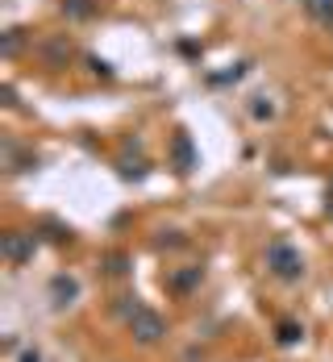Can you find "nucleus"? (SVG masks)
Listing matches in <instances>:
<instances>
[{"label": "nucleus", "mask_w": 333, "mask_h": 362, "mask_svg": "<svg viewBox=\"0 0 333 362\" xmlns=\"http://www.w3.org/2000/svg\"><path fill=\"white\" fill-rule=\"evenodd\" d=\"M262 262H267V271H271L279 284H300V279H304V254H300L292 242H284V238L267 246Z\"/></svg>", "instance_id": "nucleus-1"}, {"label": "nucleus", "mask_w": 333, "mask_h": 362, "mask_svg": "<svg viewBox=\"0 0 333 362\" xmlns=\"http://www.w3.org/2000/svg\"><path fill=\"white\" fill-rule=\"evenodd\" d=\"M125 329H129V337H134L138 346H158V341L167 337V317H163L158 308L142 304V308L125 321Z\"/></svg>", "instance_id": "nucleus-2"}, {"label": "nucleus", "mask_w": 333, "mask_h": 362, "mask_svg": "<svg viewBox=\"0 0 333 362\" xmlns=\"http://www.w3.org/2000/svg\"><path fill=\"white\" fill-rule=\"evenodd\" d=\"M37 233H25V229H8L4 238H0V258L8 262V267H25L37 250Z\"/></svg>", "instance_id": "nucleus-3"}, {"label": "nucleus", "mask_w": 333, "mask_h": 362, "mask_svg": "<svg viewBox=\"0 0 333 362\" xmlns=\"http://www.w3.org/2000/svg\"><path fill=\"white\" fill-rule=\"evenodd\" d=\"M204 284V267L200 262H187V267H171L167 275H163V288H167V296H192V291Z\"/></svg>", "instance_id": "nucleus-4"}, {"label": "nucleus", "mask_w": 333, "mask_h": 362, "mask_svg": "<svg viewBox=\"0 0 333 362\" xmlns=\"http://www.w3.org/2000/svg\"><path fill=\"white\" fill-rule=\"evenodd\" d=\"M46 296H50V308H54V313H63V308H71L75 300H79V279L67 275V271H59V275H50Z\"/></svg>", "instance_id": "nucleus-5"}, {"label": "nucleus", "mask_w": 333, "mask_h": 362, "mask_svg": "<svg viewBox=\"0 0 333 362\" xmlns=\"http://www.w3.org/2000/svg\"><path fill=\"white\" fill-rule=\"evenodd\" d=\"M37 54H42V63L46 67H67L75 54V42L67 34H54V37H42L37 42Z\"/></svg>", "instance_id": "nucleus-6"}, {"label": "nucleus", "mask_w": 333, "mask_h": 362, "mask_svg": "<svg viewBox=\"0 0 333 362\" xmlns=\"http://www.w3.org/2000/svg\"><path fill=\"white\" fill-rule=\"evenodd\" d=\"M171 163H175L180 175H187V171L196 167V146H192V134H184V129L171 138Z\"/></svg>", "instance_id": "nucleus-7"}, {"label": "nucleus", "mask_w": 333, "mask_h": 362, "mask_svg": "<svg viewBox=\"0 0 333 362\" xmlns=\"http://www.w3.org/2000/svg\"><path fill=\"white\" fill-rule=\"evenodd\" d=\"M129 271H134L129 250H105L100 254V275H109V279H125Z\"/></svg>", "instance_id": "nucleus-8"}, {"label": "nucleus", "mask_w": 333, "mask_h": 362, "mask_svg": "<svg viewBox=\"0 0 333 362\" xmlns=\"http://www.w3.org/2000/svg\"><path fill=\"white\" fill-rule=\"evenodd\" d=\"M304 341V325H300L296 317H284L279 325H275V346H284V350H292Z\"/></svg>", "instance_id": "nucleus-9"}, {"label": "nucleus", "mask_w": 333, "mask_h": 362, "mask_svg": "<svg viewBox=\"0 0 333 362\" xmlns=\"http://www.w3.org/2000/svg\"><path fill=\"white\" fill-rule=\"evenodd\" d=\"M59 8H63V17H67V21H92V17L100 13V4H96V0H59Z\"/></svg>", "instance_id": "nucleus-10"}, {"label": "nucleus", "mask_w": 333, "mask_h": 362, "mask_svg": "<svg viewBox=\"0 0 333 362\" xmlns=\"http://www.w3.org/2000/svg\"><path fill=\"white\" fill-rule=\"evenodd\" d=\"M138 308H142V296L138 291H121V296H112V304H109V313L117 321H129Z\"/></svg>", "instance_id": "nucleus-11"}, {"label": "nucleus", "mask_w": 333, "mask_h": 362, "mask_svg": "<svg viewBox=\"0 0 333 362\" xmlns=\"http://www.w3.org/2000/svg\"><path fill=\"white\" fill-rule=\"evenodd\" d=\"M34 233H37V238H46V242H54V246H67V242H71V229H67L63 221H50V217L42 221Z\"/></svg>", "instance_id": "nucleus-12"}, {"label": "nucleus", "mask_w": 333, "mask_h": 362, "mask_svg": "<svg viewBox=\"0 0 333 362\" xmlns=\"http://www.w3.org/2000/svg\"><path fill=\"white\" fill-rule=\"evenodd\" d=\"M121 175H125V180H142V175H146V158H142V154H129V146H125V154H121Z\"/></svg>", "instance_id": "nucleus-13"}, {"label": "nucleus", "mask_w": 333, "mask_h": 362, "mask_svg": "<svg viewBox=\"0 0 333 362\" xmlns=\"http://www.w3.org/2000/svg\"><path fill=\"white\" fill-rule=\"evenodd\" d=\"M154 246H158V250H184L187 238L180 229H163V238H154Z\"/></svg>", "instance_id": "nucleus-14"}, {"label": "nucleus", "mask_w": 333, "mask_h": 362, "mask_svg": "<svg viewBox=\"0 0 333 362\" xmlns=\"http://www.w3.org/2000/svg\"><path fill=\"white\" fill-rule=\"evenodd\" d=\"M304 8L317 17V21H325V25H333V0H304Z\"/></svg>", "instance_id": "nucleus-15"}, {"label": "nucleus", "mask_w": 333, "mask_h": 362, "mask_svg": "<svg viewBox=\"0 0 333 362\" xmlns=\"http://www.w3.org/2000/svg\"><path fill=\"white\" fill-rule=\"evenodd\" d=\"M246 67H250V63H233L229 71H213L209 75V83H238V79L246 75Z\"/></svg>", "instance_id": "nucleus-16"}, {"label": "nucleus", "mask_w": 333, "mask_h": 362, "mask_svg": "<svg viewBox=\"0 0 333 362\" xmlns=\"http://www.w3.org/2000/svg\"><path fill=\"white\" fill-rule=\"evenodd\" d=\"M250 117H255V121H271V117H275V105H271L267 96H255V100H250Z\"/></svg>", "instance_id": "nucleus-17"}, {"label": "nucleus", "mask_w": 333, "mask_h": 362, "mask_svg": "<svg viewBox=\"0 0 333 362\" xmlns=\"http://www.w3.org/2000/svg\"><path fill=\"white\" fill-rule=\"evenodd\" d=\"M83 63H88V71H92V75H100V79H112V67L105 63V59H96V54H88Z\"/></svg>", "instance_id": "nucleus-18"}, {"label": "nucleus", "mask_w": 333, "mask_h": 362, "mask_svg": "<svg viewBox=\"0 0 333 362\" xmlns=\"http://www.w3.org/2000/svg\"><path fill=\"white\" fill-rule=\"evenodd\" d=\"M17 50H21V30H8V34H4V54L13 59Z\"/></svg>", "instance_id": "nucleus-19"}, {"label": "nucleus", "mask_w": 333, "mask_h": 362, "mask_svg": "<svg viewBox=\"0 0 333 362\" xmlns=\"http://www.w3.org/2000/svg\"><path fill=\"white\" fill-rule=\"evenodd\" d=\"M180 362H204V350L200 346H187L184 354H180Z\"/></svg>", "instance_id": "nucleus-20"}, {"label": "nucleus", "mask_w": 333, "mask_h": 362, "mask_svg": "<svg viewBox=\"0 0 333 362\" xmlns=\"http://www.w3.org/2000/svg\"><path fill=\"white\" fill-rule=\"evenodd\" d=\"M17 362H42V354H37V350H25V354H21Z\"/></svg>", "instance_id": "nucleus-21"}, {"label": "nucleus", "mask_w": 333, "mask_h": 362, "mask_svg": "<svg viewBox=\"0 0 333 362\" xmlns=\"http://www.w3.org/2000/svg\"><path fill=\"white\" fill-rule=\"evenodd\" d=\"M325 213H329V217H333V192H329V200H325Z\"/></svg>", "instance_id": "nucleus-22"}]
</instances>
